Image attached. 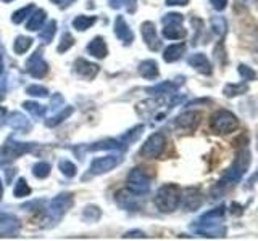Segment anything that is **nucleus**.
<instances>
[{
  "label": "nucleus",
  "mask_w": 258,
  "mask_h": 241,
  "mask_svg": "<svg viewBox=\"0 0 258 241\" xmlns=\"http://www.w3.org/2000/svg\"><path fill=\"white\" fill-rule=\"evenodd\" d=\"M250 163H252V156H250V151L247 148H240L236 153V158H234L232 164L223 172L221 179L216 182L215 188H213V195L218 193H224L231 188L236 187V183L242 180V177L245 175L248 171Z\"/></svg>",
  "instance_id": "1"
},
{
  "label": "nucleus",
  "mask_w": 258,
  "mask_h": 241,
  "mask_svg": "<svg viewBox=\"0 0 258 241\" xmlns=\"http://www.w3.org/2000/svg\"><path fill=\"white\" fill-rule=\"evenodd\" d=\"M181 195L182 190L176 183H165L157 190L153 201H155V206L160 212L169 214L181 206Z\"/></svg>",
  "instance_id": "2"
},
{
  "label": "nucleus",
  "mask_w": 258,
  "mask_h": 241,
  "mask_svg": "<svg viewBox=\"0 0 258 241\" xmlns=\"http://www.w3.org/2000/svg\"><path fill=\"white\" fill-rule=\"evenodd\" d=\"M75 204V198H73L71 193H60L58 196H55L48 206L45 207L47 209V215H45V223L44 227L45 228H52L55 227L56 223H58L64 214L70 211V207Z\"/></svg>",
  "instance_id": "3"
},
{
  "label": "nucleus",
  "mask_w": 258,
  "mask_h": 241,
  "mask_svg": "<svg viewBox=\"0 0 258 241\" xmlns=\"http://www.w3.org/2000/svg\"><path fill=\"white\" fill-rule=\"evenodd\" d=\"M36 147H37L36 143L18 142V140H15L13 137H10V139L0 147V166H10L18 158L34 151Z\"/></svg>",
  "instance_id": "4"
},
{
  "label": "nucleus",
  "mask_w": 258,
  "mask_h": 241,
  "mask_svg": "<svg viewBox=\"0 0 258 241\" xmlns=\"http://www.w3.org/2000/svg\"><path fill=\"white\" fill-rule=\"evenodd\" d=\"M239 127V119L232 111L218 109L210 116V129L216 135H228L232 134Z\"/></svg>",
  "instance_id": "5"
},
{
  "label": "nucleus",
  "mask_w": 258,
  "mask_h": 241,
  "mask_svg": "<svg viewBox=\"0 0 258 241\" xmlns=\"http://www.w3.org/2000/svg\"><path fill=\"white\" fill-rule=\"evenodd\" d=\"M126 183H127V190L136 193V195H139V196L147 195L152 187L150 177L145 174L144 169H139V167H134L133 171L127 174Z\"/></svg>",
  "instance_id": "6"
},
{
  "label": "nucleus",
  "mask_w": 258,
  "mask_h": 241,
  "mask_svg": "<svg viewBox=\"0 0 258 241\" xmlns=\"http://www.w3.org/2000/svg\"><path fill=\"white\" fill-rule=\"evenodd\" d=\"M165 147H166L165 135L161 132H155L145 140V143L142 145V148L139 151V155L147 159H157L161 156V153L165 151Z\"/></svg>",
  "instance_id": "7"
},
{
  "label": "nucleus",
  "mask_w": 258,
  "mask_h": 241,
  "mask_svg": "<svg viewBox=\"0 0 258 241\" xmlns=\"http://www.w3.org/2000/svg\"><path fill=\"white\" fill-rule=\"evenodd\" d=\"M121 161H123V156H121V153L118 155H107V156H102V158H95L92 161L91 167H89V174L91 175H103L113 169H116Z\"/></svg>",
  "instance_id": "8"
},
{
  "label": "nucleus",
  "mask_w": 258,
  "mask_h": 241,
  "mask_svg": "<svg viewBox=\"0 0 258 241\" xmlns=\"http://www.w3.org/2000/svg\"><path fill=\"white\" fill-rule=\"evenodd\" d=\"M24 68H26L28 74L34 79H42L48 74V63L44 60L40 48H37V50L29 56L26 64H24Z\"/></svg>",
  "instance_id": "9"
},
{
  "label": "nucleus",
  "mask_w": 258,
  "mask_h": 241,
  "mask_svg": "<svg viewBox=\"0 0 258 241\" xmlns=\"http://www.w3.org/2000/svg\"><path fill=\"white\" fill-rule=\"evenodd\" d=\"M21 230V220L13 214H0V238H15Z\"/></svg>",
  "instance_id": "10"
},
{
  "label": "nucleus",
  "mask_w": 258,
  "mask_h": 241,
  "mask_svg": "<svg viewBox=\"0 0 258 241\" xmlns=\"http://www.w3.org/2000/svg\"><path fill=\"white\" fill-rule=\"evenodd\" d=\"M202 120V114L199 111H185L182 114H179L174 120V126L184 132H192L199 127Z\"/></svg>",
  "instance_id": "11"
},
{
  "label": "nucleus",
  "mask_w": 258,
  "mask_h": 241,
  "mask_svg": "<svg viewBox=\"0 0 258 241\" xmlns=\"http://www.w3.org/2000/svg\"><path fill=\"white\" fill-rule=\"evenodd\" d=\"M141 34L145 45H147L152 52H158L161 48V42L157 36V28L152 21H144L141 24Z\"/></svg>",
  "instance_id": "12"
},
{
  "label": "nucleus",
  "mask_w": 258,
  "mask_h": 241,
  "mask_svg": "<svg viewBox=\"0 0 258 241\" xmlns=\"http://www.w3.org/2000/svg\"><path fill=\"white\" fill-rule=\"evenodd\" d=\"M141 196L136 195V193L129 191V190H119L116 193V203L121 209H126V211H139L141 209Z\"/></svg>",
  "instance_id": "13"
},
{
  "label": "nucleus",
  "mask_w": 258,
  "mask_h": 241,
  "mask_svg": "<svg viewBox=\"0 0 258 241\" xmlns=\"http://www.w3.org/2000/svg\"><path fill=\"white\" fill-rule=\"evenodd\" d=\"M202 203H204V195H202L199 188H187L182 191L181 206L185 211H197Z\"/></svg>",
  "instance_id": "14"
},
{
  "label": "nucleus",
  "mask_w": 258,
  "mask_h": 241,
  "mask_svg": "<svg viewBox=\"0 0 258 241\" xmlns=\"http://www.w3.org/2000/svg\"><path fill=\"white\" fill-rule=\"evenodd\" d=\"M113 31H115V36L123 42L124 45H131L134 42V32L129 28V24L121 15H118L113 23Z\"/></svg>",
  "instance_id": "15"
},
{
  "label": "nucleus",
  "mask_w": 258,
  "mask_h": 241,
  "mask_svg": "<svg viewBox=\"0 0 258 241\" xmlns=\"http://www.w3.org/2000/svg\"><path fill=\"white\" fill-rule=\"evenodd\" d=\"M73 68H75V72L79 77L87 79V80H92L97 74H99V71H100L99 64L91 63V61H87L84 58H78L75 61V64H73Z\"/></svg>",
  "instance_id": "16"
},
{
  "label": "nucleus",
  "mask_w": 258,
  "mask_h": 241,
  "mask_svg": "<svg viewBox=\"0 0 258 241\" xmlns=\"http://www.w3.org/2000/svg\"><path fill=\"white\" fill-rule=\"evenodd\" d=\"M5 123L10 126L13 131H20L23 134H28L31 131V127H32L31 120L26 116H24V114H21L20 111L8 112L7 117H5Z\"/></svg>",
  "instance_id": "17"
},
{
  "label": "nucleus",
  "mask_w": 258,
  "mask_h": 241,
  "mask_svg": "<svg viewBox=\"0 0 258 241\" xmlns=\"http://www.w3.org/2000/svg\"><path fill=\"white\" fill-rule=\"evenodd\" d=\"M86 150L87 151H119V153H123L127 150V145H124L123 142L116 140V139H105V140L89 145Z\"/></svg>",
  "instance_id": "18"
},
{
  "label": "nucleus",
  "mask_w": 258,
  "mask_h": 241,
  "mask_svg": "<svg viewBox=\"0 0 258 241\" xmlns=\"http://www.w3.org/2000/svg\"><path fill=\"white\" fill-rule=\"evenodd\" d=\"M187 63L190 68H194L197 72H200V74H204V76H210L213 72V66H212V63H210V60L207 58V55L200 53V52L192 53L187 58Z\"/></svg>",
  "instance_id": "19"
},
{
  "label": "nucleus",
  "mask_w": 258,
  "mask_h": 241,
  "mask_svg": "<svg viewBox=\"0 0 258 241\" xmlns=\"http://www.w3.org/2000/svg\"><path fill=\"white\" fill-rule=\"evenodd\" d=\"M87 53L91 55V56H94V58H97V60H103L105 56L108 55V47H107V42H105V39L102 37V36H97V37H94L91 42H89V45H87Z\"/></svg>",
  "instance_id": "20"
},
{
  "label": "nucleus",
  "mask_w": 258,
  "mask_h": 241,
  "mask_svg": "<svg viewBox=\"0 0 258 241\" xmlns=\"http://www.w3.org/2000/svg\"><path fill=\"white\" fill-rule=\"evenodd\" d=\"M179 88V84L173 82V80H165V82H160L153 87H147L145 92L153 95V96H165V95H174Z\"/></svg>",
  "instance_id": "21"
},
{
  "label": "nucleus",
  "mask_w": 258,
  "mask_h": 241,
  "mask_svg": "<svg viewBox=\"0 0 258 241\" xmlns=\"http://www.w3.org/2000/svg\"><path fill=\"white\" fill-rule=\"evenodd\" d=\"M224 212H226V207L224 206H218L215 209H210V211L202 215L196 223L197 225H204V223H221L223 219H224Z\"/></svg>",
  "instance_id": "22"
},
{
  "label": "nucleus",
  "mask_w": 258,
  "mask_h": 241,
  "mask_svg": "<svg viewBox=\"0 0 258 241\" xmlns=\"http://www.w3.org/2000/svg\"><path fill=\"white\" fill-rule=\"evenodd\" d=\"M47 20V12L42 10V8H39V10H34L31 13V16L28 18V23H26V29L29 32H36V31H40L44 26V23Z\"/></svg>",
  "instance_id": "23"
},
{
  "label": "nucleus",
  "mask_w": 258,
  "mask_h": 241,
  "mask_svg": "<svg viewBox=\"0 0 258 241\" xmlns=\"http://www.w3.org/2000/svg\"><path fill=\"white\" fill-rule=\"evenodd\" d=\"M185 44L179 42V44H173V45H168L165 50H163V60L166 63H174L177 60L182 58V55L185 53Z\"/></svg>",
  "instance_id": "24"
},
{
  "label": "nucleus",
  "mask_w": 258,
  "mask_h": 241,
  "mask_svg": "<svg viewBox=\"0 0 258 241\" xmlns=\"http://www.w3.org/2000/svg\"><path fill=\"white\" fill-rule=\"evenodd\" d=\"M137 71H139V74L144 77V79H157L160 71H158V64L155 60H145L139 64V68H137Z\"/></svg>",
  "instance_id": "25"
},
{
  "label": "nucleus",
  "mask_w": 258,
  "mask_h": 241,
  "mask_svg": "<svg viewBox=\"0 0 258 241\" xmlns=\"http://www.w3.org/2000/svg\"><path fill=\"white\" fill-rule=\"evenodd\" d=\"M187 36V31L182 28V24H166L163 28V37L168 40H181Z\"/></svg>",
  "instance_id": "26"
},
{
  "label": "nucleus",
  "mask_w": 258,
  "mask_h": 241,
  "mask_svg": "<svg viewBox=\"0 0 258 241\" xmlns=\"http://www.w3.org/2000/svg\"><path fill=\"white\" fill-rule=\"evenodd\" d=\"M248 92V84L245 82H239V84H226L223 87V93L226 98H234V96H239V95H244Z\"/></svg>",
  "instance_id": "27"
},
{
  "label": "nucleus",
  "mask_w": 258,
  "mask_h": 241,
  "mask_svg": "<svg viewBox=\"0 0 258 241\" xmlns=\"http://www.w3.org/2000/svg\"><path fill=\"white\" fill-rule=\"evenodd\" d=\"M97 23V16H86V15H78L73 20V28L79 32H84L87 29H91L94 24Z\"/></svg>",
  "instance_id": "28"
},
{
  "label": "nucleus",
  "mask_w": 258,
  "mask_h": 241,
  "mask_svg": "<svg viewBox=\"0 0 258 241\" xmlns=\"http://www.w3.org/2000/svg\"><path fill=\"white\" fill-rule=\"evenodd\" d=\"M73 112H75V108L73 106H63L61 109H60V112H56V114H53L52 117H48L47 120H45V126L47 127H55V126H58V124H61L64 119H68Z\"/></svg>",
  "instance_id": "29"
},
{
  "label": "nucleus",
  "mask_w": 258,
  "mask_h": 241,
  "mask_svg": "<svg viewBox=\"0 0 258 241\" xmlns=\"http://www.w3.org/2000/svg\"><path fill=\"white\" fill-rule=\"evenodd\" d=\"M55 34H56V21L52 20L47 23V26H42V31L39 32V39L42 40V44L48 45L53 40Z\"/></svg>",
  "instance_id": "30"
},
{
  "label": "nucleus",
  "mask_w": 258,
  "mask_h": 241,
  "mask_svg": "<svg viewBox=\"0 0 258 241\" xmlns=\"http://www.w3.org/2000/svg\"><path fill=\"white\" fill-rule=\"evenodd\" d=\"M32 40L31 37H26V36H18L15 39V42H13V50L16 55H24L26 53L29 48L32 47Z\"/></svg>",
  "instance_id": "31"
},
{
  "label": "nucleus",
  "mask_w": 258,
  "mask_h": 241,
  "mask_svg": "<svg viewBox=\"0 0 258 241\" xmlns=\"http://www.w3.org/2000/svg\"><path fill=\"white\" fill-rule=\"evenodd\" d=\"M83 219L84 222H89V223H94L97 222L102 217V209L99 206H94V204H89L83 209Z\"/></svg>",
  "instance_id": "32"
},
{
  "label": "nucleus",
  "mask_w": 258,
  "mask_h": 241,
  "mask_svg": "<svg viewBox=\"0 0 258 241\" xmlns=\"http://www.w3.org/2000/svg\"><path fill=\"white\" fill-rule=\"evenodd\" d=\"M142 132H144V126L142 124H139V126H134L133 129H129L127 132H124V135L121 137V142H123L124 145H131V143H134V142H137L139 140V137L142 135Z\"/></svg>",
  "instance_id": "33"
},
{
  "label": "nucleus",
  "mask_w": 258,
  "mask_h": 241,
  "mask_svg": "<svg viewBox=\"0 0 258 241\" xmlns=\"http://www.w3.org/2000/svg\"><path fill=\"white\" fill-rule=\"evenodd\" d=\"M36 10V7H34V4H31V5H26V7H23V8H20V10H16L13 15H12V21L15 23V24H21L23 21H26L29 16H31V13Z\"/></svg>",
  "instance_id": "34"
},
{
  "label": "nucleus",
  "mask_w": 258,
  "mask_h": 241,
  "mask_svg": "<svg viewBox=\"0 0 258 241\" xmlns=\"http://www.w3.org/2000/svg\"><path fill=\"white\" fill-rule=\"evenodd\" d=\"M23 108L26 109L34 119L42 117L45 114V111H47L45 106H42V104H39L36 101H23Z\"/></svg>",
  "instance_id": "35"
},
{
  "label": "nucleus",
  "mask_w": 258,
  "mask_h": 241,
  "mask_svg": "<svg viewBox=\"0 0 258 241\" xmlns=\"http://www.w3.org/2000/svg\"><path fill=\"white\" fill-rule=\"evenodd\" d=\"M210 23H212V29L215 34L220 37H224V34L228 32V21H226L223 16H213Z\"/></svg>",
  "instance_id": "36"
},
{
  "label": "nucleus",
  "mask_w": 258,
  "mask_h": 241,
  "mask_svg": "<svg viewBox=\"0 0 258 241\" xmlns=\"http://www.w3.org/2000/svg\"><path fill=\"white\" fill-rule=\"evenodd\" d=\"M58 169L64 177H68V179H73V177H76V174H78L76 164H73V161H70V159H60Z\"/></svg>",
  "instance_id": "37"
},
{
  "label": "nucleus",
  "mask_w": 258,
  "mask_h": 241,
  "mask_svg": "<svg viewBox=\"0 0 258 241\" xmlns=\"http://www.w3.org/2000/svg\"><path fill=\"white\" fill-rule=\"evenodd\" d=\"M31 187L28 185V182H26V179H18V182L15 183V188H13V195L16 196V198H26V196H29L31 195Z\"/></svg>",
  "instance_id": "38"
},
{
  "label": "nucleus",
  "mask_w": 258,
  "mask_h": 241,
  "mask_svg": "<svg viewBox=\"0 0 258 241\" xmlns=\"http://www.w3.org/2000/svg\"><path fill=\"white\" fill-rule=\"evenodd\" d=\"M50 164L45 163V161H40V163H36L32 166V175L36 177V179H47L48 175H50Z\"/></svg>",
  "instance_id": "39"
},
{
  "label": "nucleus",
  "mask_w": 258,
  "mask_h": 241,
  "mask_svg": "<svg viewBox=\"0 0 258 241\" xmlns=\"http://www.w3.org/2000/svg\"><path fill=\"white\" fill-rule=\"evenodd\" d=\"M75 45V37H73L70 32H63V36L60 37V44H58V53H64V52H68L70 48Z\"/></svg>",
  "instance_id": "40"
},
{
  "label": "nucleus",
  "mask_w": 258,
  "mask_h": 241,
  "mask_svg": "<svg viewBox=\"0 0 258 241\" xmlns=\"http://www.w3.org/2000/svg\"><path fill=\"white\" fill-rule=\"evenodd\" d=\"M108 5L111 8H115V10H118V8H127L129 13H134L136 12V0H108Z\"/></svg>",
  "instance_id": "41"
},
{
  "label": "nucleus",
  "mask_w": 258,
  "mask_h": 241,
  "mask_svg": "<svg viewBox=\"0 0 258 241\" xmlns=\"http://www.w3.org/2000/svg\"><path fill=\"white\" fill-rule=\"evenodd\" d=\"M26 93L36 96V98H45V96H48V88H45L44 85H29L26 88Z\"/></svg>",
  "instance_id": "42"
},
{
  "label": "nucleus",
  "mask_w": 258,
  "mask_h": 241,
  "mask_svg": "<svg viewBox=\"0 0 258 241\" xmlns=\"http://www.w3.org/2000/svg\"><path fill=\"white\" fill-rule=\"evenodd\" d=\"M237 71H239V76L245 80V82H248V80H255L256 79V72L250 68V66H247V64H239V68H237Z\"/></svg>",
  "instance_id": "43"
},
{
  "label": "nucleus",
  "mask_w": 258,
  "mask_h": 241,
  "mask_svg": "<svg viewBox=\"0 0 258 241\" xmlns=\"http://www.w3.org/2000/svg\"><path fill=\"white\" fill-rule=\"evenodd\" d=\"M182 21H184V16L181 13H168L161 18L163 26H166V24H182Z\"/></svg>",
  "instance_id": "44"
},
{
  "label": "nucleus",
  "mask_w": 258,
  "mask_h": 241,
  "mask_svg": "<svg viewBox=\"0 0 258 241\" xmlns=\"http://www.w3.org/2000/svg\"><path fill=\"white\" fill-rule=\"evenodd\" d=\"M64 106V98L63 95L60 93H55L52 95V100H50V111H58Z\"/></svg>",
  "instance_id": "45"
},
{
  "label": "nucleus",
  "mask_w": 258,
  "mask_h": 241,
  "mask_svg": "<svg viewBox=\"0 0 258 241\" xmlns=\"http://www.w3.org/2000/svg\"><path fill=\"white\" fill-rule=\"evenodd\" d=\"M210 4H212V7L216 12H223L228 7V0H210Z\"/></svg>",
  "instance_id": "46"
},
{
  "label": "nucleus",
  "mask_w": 258,
  "mask_h": 241,
  "mask_svg": "<svg viewBox=\"0 0 258 241\" xmlns=\"http://www.w3.org/2000/svg\"><path fill=\"white\" fill-rule=\"evenodd\" d=\"M123 238H147V235L141 230H133V231H127L126 235H123Z\"/></svg>",
  "instance_id": "47"
},
{
  "label": "nucleus",
  "mask_w": 258,
  "mask_h": 241,
  "mask_svg": "<svg viewBox=\"0 0 258 241\" xmlns=\"http://www.w3.org/2000/svg\"><path fill=\"white\" fill-rule=\"evenodd\" d=\"M165 4L169 7H184L189 4V0H165Z\"/></svg>",
  "instance_id": "48"
},
{
  "label": "nucleus",
  "mask_w": 258,
  "mask_h": 241,
  "mask_svg": "<svg viewBox=\"0 0 258 241\" xmlns=\"http://www.w3.org/2000/svg\"><path fill=\"white\" fill-rule=\"evenodd\" d=\"M4 71H5V52L2 44H0V74H4Z\"/></svg>",
  "instance_id": "49"
},
{
  "label": "nucleus",
  "mask_w": 258,
  "mask_h": 241,
  "mask_svg": "<svg viewBox=\"0 0 258 241\" xmlns=\"http://www.w3.org/2000/svg\"><path fill=\"white\" fill-rule=\"evenodd\" d=\"M5 92H7V82L2 77V74H0V100L5 98Z\"/></svg>",
  "instance_id": "50"
},
{
  "label": "nucleus",
  "mask_w": 258,
  "mask_h": 241,
  "mask_svg": "<svg viewBox=\"0 0 258 241\" xmlns=\"http://www.w3.org/2000/svg\"><path fill=\"white\" fill-rule=\"evenodd\" d=\"M52 2L55 4V5H58L60 8H68L75 0H52Z\"/></svg>",
  "instance_id": "51"
},
{
  "label": "nucleus",
  "mask_w": 258,
  "mask_h": 241,
  "mask_svg": "<svg viewBox=\"0 0 258 241\" xmlns=\"http://www.w3.org/2000/svg\"><path fill=\"white\" fill-rule=\"evenodd\" d=\"M13 174H15V169H7V171H5V179H7V182H8V183L12 182Z\"/></svg>",
  "instance_id": "52"
},
{
  "label": "nucleus",
  "mask_w": 258,
  "mask_h": 241,
  "mask_svg": "<svg viewBox=\"0 0 258 241\" xmlns=\"http://www.w3.org/2000/svg\"><path fill=\"white\" fill-rule=\"evenodd\" d=\"M5 117H7V109L0 106V126L5 123Z\"/></svg>",
  "instance_id": "53"
},
{
  "label": "nucleus",
  "mask_w": 258,
  "mask_h": 241,
  "mask_svg": "<svg viewBox=\"0 0 258 241\" xmlns=\"http://www.w3.org/2000/svg\"><path fill=\"white\" fill-rule=\"evenodd\" d=\"M4 196V185H2V179H0V201H2Z\"/></svg>",
  "instance_id": "54"
},
{
  "label": "nucleus",
  "mask_w": 258,
  "mask_h": 241,
  "mask_svg": "<svg viewBox=\"0 0 258 241\" xmlns=\"http://www.w3.org/2000/svg\"><path fill=\"white\" fill-rule=\"evenodd\" d=\"M10 2H13V0H4V4H10Z\"/></svg>",
  "instance_id": "55"
},
{
  "label": "nucleus",
  "mask_w": 258,
  "mask_h": 241,
  "mask_svg": "<svg viewBox=\"0 0 258 241\" xmlns=\"http://www.w3.org/2000/svg\"><path fill=\"white\" fill-rule=\"evenodd\" d=\"M256 150H258V137H256Z\"/></svg>",
  "instance_id": "56"
}]
</instances>
